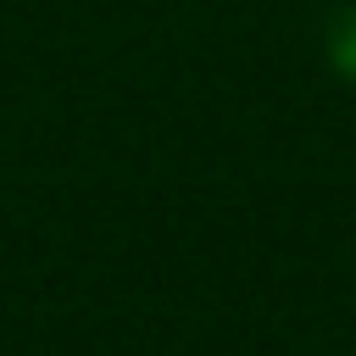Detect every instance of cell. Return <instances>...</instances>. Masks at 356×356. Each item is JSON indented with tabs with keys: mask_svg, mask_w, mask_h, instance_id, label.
Wrapping results in <instances>:
<instances>
[{
	"mask_svg": "<svg viewBox=\"0 0 356 356\" xmlns=\"http://www.w3.org/2000/svg\"><path fill=\"white\" fill-rule=\"evenodd\" d=\"M328 56H334V67H339L345 78H356V11H345V17L334 22V33H328Z\"/></svg>",
	"mask_w": 356,
	"mask_h": 356,
	"instance_id": "6da1fadb",
	"label": "cell"
}]
</instances>
